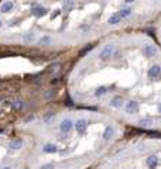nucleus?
<instances>
[{
    "instance_id": "4",
    "label": "nucleus",
    "mask_w": 161,
    "mask_h": 169,
    "mask_svg": "<svg viewBox=\"0 0 161 169\" xmlns=\"http://www.w3.org/2000/svg\"><path fill=\"white\" fill-rule=\"evenodd\" d=\"M147 75H149L150 79H153V80H157L158 78H160L161 75V66L160 65H153L150 66L149 72H147Z\"/></svg>"
},
{
    "instance_id": "28",
    "label": "nucleus",
    "mask_w": 161,
    "mask_h": 169,
    "mask_svg": "<svg viewBox=\"0 0 161 169\" xmlns=\"http://www.w3.org/2000/svg\"><path fill=\"white\" fill-rule=\"evenodd\" d=\"M59 13H61V10H55V13H54L52 16H51V18H55V17H57L58 14H59Z\"/></svg>"
},
{
    "instance_id": "31",
    "label": "nucleus",
    "mask_w": 161,
    "mask_h": 169,
    "mask_svg": "<svg viewBox=\"0 0 161 169\" xmlns=\"http://www.w3.org/2000/svg\"><path fill=\"white\" fill-rule=\"evenodd\" d=\"M136 0H124V3H127V4H130V3H134Z\"/></svg>"
},
{
    "instance_id": "25",
    "label": "nucleus",
    "mask_w": 161,
    "mask_h": 169,
    "mask_svg": "<svg viewBox=\"0 0 161 169\" xmlns=\"http://www.w3.org/2000/svg\"><path fill=\"white\" fill-rule=\"evenodd\" d=\"M34 120V115H29V117H25L24 119V123L27 124V123H30V121H33Z\"/></svg>"
},
{
    "instance_id": "11",
    "label": "nucleus",
    "mask_w": 161,
    "mask_h": 169,
    "mask_svg": "<svg viewBox=\"0 0 161 169\" xmlns=\"http://www.w3.org/2000/svg\"><path fill=\"white\" fill-rule=\"evenodd\" d=\"M13 8H14V3L10 2V0H7V2H4V3L0 6V11L2 13H10Z\"/></svg>"
},
{
    "instance_id": "29",
    "label": "nucleus",
    "mask_w": 161,
    "mask_h": 169,
    "mask_svg": "<svg viewBox=\"0 0 161 169\" xmlns=\"http://www.w3.org/2000/svg\"><path fill=\"white\" fill-rule=\"evenodd\" d=\"M144 149H146V147H144V145H140V147H137V151H140V152H143Z\"/></svg>"
},
{
    "instance_id": "10",
    "label": "nucleus",
    "mask_w": 161,
    "mask_h": 169,
    "mask_svg": "<svg viewBox=\"0 0 161 169\" xmlns=\"http://www.w3.org/2000/svg\"><path fill=\"white\" fill-rule=\"evenodd\" d=\"M146 164H147V166L150 169H156L158 165V157L157 155H149L147 159H146Z\"/></svg>"
},
{
    "instance_id": "32",
    "label": "nucleus",
    "mask_w": 161,
    "mask_h": 169,
    "mask_svg": "<svg viewBox=\"0 0 161 169\" xmlns=\"http://www.w3.org/2000/svg\"><path fill=\"white\" fill-rule=\"evenodd\" d=\"M2 169H13V168H12V166H3Z\"/></svg>"
},
{
    "instance_id": "23",
    "label": "nucleus",
    "mask_w": 161,
    "mask_h": 169,
    "mask_svg": "<svg viewBox=\"0 0 161 169\" xmlns=\"http://www.w3.org/2000/svg\"><path fill=\"white\" fill-rule=\"evenodd\" d=\"M51 37H48V35H44V37H41L40 38V44L41 45H48V44H51Z\"/></svg>"
},
{
    "instance_id": "2",
    "label": "nucleus",
    "mask_w": 161,
    "mask_h": 169,
    "mask_svg": "<svg viewBox=\"0 0 161 169\" xmlns=\"http://www.w3.org/2000/svg\"><path fill=\"white\" fill-rule=\"evenodd\" d=\"M113 51H115V48H113L112 45H106L105 48H102V51L99 52V58L102 59V61H107V59H110L112 58Z\"/></svg>"
},
{
    "instance_id": "16",
    "label": "nucleus",
    "mask_w": 161,
    "mask_h": 169,
    "mask_svg": "<svg viewBox=\"0 0 161 169\" xmlns=\"http://www.w3.org/2000/svg\"><path fill=\"white\" fill-rule=\"evenodd\" d=\"M62 8H64L66 13H69L71 10L74 8V0H64V2H62Z\"/></svg>"
},
{
    "instance_id": "34",
    "label": "nucleus",
    "mask_w": 161,
    "mask_h": 169,
    "mask_svg": "<svg viewBox=\"0 0 161 169\" xmlns=\"http://www.w3.org/2000/svg\"><path fill=\"white\" fill-rule=\"evenodd\" d=\"M2 24H3V23H2V20H0V28H2Z\"/></svg>"
},
{
    "instance_id": "6",
    "label": "nucleus",
    "mask_w": 161,
    "mask_h": 169,
    "mask_svg": "<svg viewBox=\"0 0 161 169\" xmlns=\"http://www.w3.org/2000/svg\"><path fill=\"white\" fill-rule=\"evenodd\" d=\"M139 112V103L134 102V100H129L127 103H126V113L127 114H136Z\"/></svg>"
},
{
    "instance_id": "9",
    "label": "nucleus",
    "mask_w": 161,
    "mask_h": 169,
    "mask_svg": "<svg viewBox=\"0 0 161 169\" xmlns=\"http://www.w3.org/2000/svg\"><path fill=\"white\" fill-rule=\"evenodd\" d=\"M47 13H48V10L44 7H41V6H37V7H33L31 8V14H33L34 17H37V18H40V17L45 16Z\"/></svg>"
},
{
    "instance_id": "7",
    "label": "nucleus",
    "mask_w": 161,
    "mask_h": 169,
    "mask_svg": "<svg viewBox=\"0 0 161 169\" xmlns=\"http://www.w3.org/2000/svg\"><path fill=\"white\" fill-rule=\"evenodd\" d=\"M74 127H75V130L78 131V134H83V132L86 131L88 121H86V120H83V119H79L78 121L74 124Z\"/></svg>"
},
{
    "instance_id": "1",
    "label": "nucleus",
    "mask_w": 161,
    "mask_h": 169,
    "mask_svg": "<svg viewBox=\"0 0 161 169\" xmlns=\"http://www.w3.org/2000/svg\"><path fill=\"white\" fill-rule=\"evenodd\" d=\"M72 128H74V121L69 119H65L62 120L61 124H59V130H61V132H64V134H68V132L72 131Z\"/></svg>"
},
{
    "instance_id": "33",
    "label": "nucleus",
    "mask_w": 161,
    "mask_h": 169,
    "mask_svg": "<svg viewBox=\"0 0 161 169\" xmlns=\"http://www.w3.org/2000/svg\"><path fill=\"white\" fill-rule=\"evenodd\" d=\"M158 113H161V104L158 106Z\"/></svg>"
},
{
    "instance_id": "13",
    "label": "nucleus",
    "mask_w": 161,
    "mask_h": 169,
    "mask_svg": "<svg viewBox=\"0 0 161 169\" xmlns=\"http://www.w3.org/2000/svg\"><path fill=\"white\" fill-rule=\"evenodd\" d=\"M139 124V127H143V128H147V127H151V124H153V120L149 119V117H144V119H140L137 121Z\"/></svg>"
},
{
    "instance_id": "26",
    "label": "nucleus",
    "mask_w": 161,
    "mask_h": 169,
    "mask_svg": "<svg viewBox=\"0 0 161 169\" xmlns=\"http://www.w3.org/2000/svg\"><path fill=\"white\" fill-rule=\"evenodd\" d=\"M41 169H54V164H48V165H42Z\"/></svg>"
},
{
    "instance_id": "21",
    "label": "nucleus",
    "mask_w": 161,
    "mask_h": 169,
    "mask_svg": "<svg viewBox=\"0 0 161 169\" xmlns=\"http://www.w3.org/2000/svg\"><path fill=\"white\" fill-rule=\"evenodd\" d=\"M23 40H24L25 44H30V42H33L34 40H35V37H34V34H33V33H29V34H25Z\"/></svg>"
},
{
    "instance_id": "12",
    "label": "nucleus",
    "mask_w": 161,
    "mask_h": 169,
    "mask_svg": "<svg viewBox=\"0 0 161 169\" xmlns=\"http://www.w3.org/2000/svg\"><path fill=\"white\" fill-rule=\"evenodd\" d=\"M42 151L45 154H57L58 152V147L55 144H45L44 145V148Z\"/></svg>"
},
{
    "instance_id": "17",
    "label": "nucleus",
    "mask_w": 161,
    "mask_h": 169,
    "mask_svg": "<svg viewBox=\"0 0 161 169\" xmlns=\"http://www.w3.org/2000/svg\"><path fill=\"white\" fill-rule=\"evenodd\" d=\"M120 21H122V18L119 17V14L116 13V14H113V16L109 17V20H107V23L110 25H116V24H120Z\"/></svg>"
},
{
    "instance_id": "15",
    "label": "nucleus",
    "mask_w": 161,
    "mask_h": 169,
    "mask_svg": "<svg viewBox=\"0 0 161 169\" xmlns=\"http://www.w3.org/2000/svg\"><path fill=\"white\" fill-rule=\"evenodd\" d=\"M123 104V99L120 97V96H117V97H113V99L110 100V107H116L119 109L120 106Z\"/></svg>"
},
{
    "instance_id": "24",
    "label": "nucleus",
    "mask_w": 161,
    "mask_h": 169,
    "mask_svg": "<svg viewBox=\"0 0 161 169\" xmlns=\"http://www.w3.org/2000/svg\"><path fill=\"white\" fill-rule=\"evenodd\" d=\"M54 97V92H50V93H45L44 95V100H51Z\"/></svg>"
},
{
    "instance_id": "20",
    "label": "nucleus",
    "mask_w": 161,
    "mask_h": 169,
    "mask_svg": "<svg viewBox=\"0 0 161 169\" xmlns=\"http://www.w3.org/2000/svg\"><path fill=\"white\" fill-rule=\"evenodd\" d=\"M10 106H12V107L14 109V110H21V109L24 107V103H23L21 100H16V102H13V103L10 104Z\"/></svg>"
},
{
    "instance_id": "19",
    "label": "nucleus",
    "mask_w": 161,
    "mask_h": 169,
    "mask_svg": "<svg viewBox=\"0 0 161 169\" xmlns=\"http://www.w3.org/2000/svg\"><path fill=\"white\" fill-rule=\"evenodd\" d=\"M107 93V87H105V86H100V87H98L95 90V93L93 95L96 96V97H102V96H105Z\"/></svg>"
},
{
    "instance_id": "14",
    "label": "nucleus",
    "mask_w": 161,
    "mask_h": 169,
    "mask_svg": "<svg viewBox=\"0 0 161 169\" xmlns=\"http://www.w3.org/2000/svg\"><path fill=\"white\" fill-rule=\"evenodd\" d=\"M132 13H133V10L130 7H124V8H122V10H119L117 14H119L120 18H127V17L132 16Z\"/></svg>"
},
{
    "instance_id": "5",
    "label": "nucleus",
    "mask_w": 161,
    "mask_h": 169,
    "mask_svg": "<svg viewBox=\"0 0 161 169\" xmlns=\"http://www.w3.org/2000/svg\"><path fill=\"white\" fill-rule=\"evenodd\" d=\"M143 54H144V57H147V58H154L156 55H157V48H156V45L146 44V45L143 47Z\"/></svg>"
},
{
    "instance_id": "30",
    "label": "nucleus",
    "mask_w": 161,
    "mask_h": 169,
    "mask_svg": "<svg viewBox=\"0 0 161 169\" xmlns=\"http://www.w3.org/2000/svg\"><path fill=\"white\" fill-rule=\"evenodd\" d=\"M58 82H59V79H58V78H55L54 80H51V83H52V85H55V83H58Z\"/></svg>"
},
{
    "instance_id": "22",
    "label": "nucleus",
    "mask_w": 161,
    "mask_h": 169,
    "mask_svg": "<svg viewBox=\"0 0 161 169\" xmlns=\"http://www.w3.org/2000/svg\"><path fill=\"white\" fill-rule=\"evenodd\" d=\"M54 117H55V114H54V113H48V114H45V115H44V119H42V121H44L45 124H50L51 121L54 120Z\"/></svg>"
},
{
    "instance_id": "8",
    "label": "nucleus",
    "mask_w": 161,
    "mask_h": 169,
    "mask_svg": "<svg viewBox=\"0 0 161 169\" xmlns=\"http://www.w3.org/2000/svg\"><path fill=\"white\" fill-rule=\"evenodd\" d=\"M113 135H115V127L112 124H109V125H106V128H105V131H103V140L110 141L113 138Z\"/></svg>"
},
{
    "instance_id": "3",
    "label": "nucleus",
    "mask_w": 161,
    "mask_h": 169,
    "mask_svg": "<svg viewBox=\"0 0 161 169\" xmlns=\"http://www.w3.org/2000/svg\"><path fill=\"white\" fill-rule=\"evenodd\" d=\"M23 145H24V141L21 140V138H16V140H13L8 142V151H10V152L20 151V149L23 148Z\"/></svg>"
},
{
    "instance_id": "27",
    "label": "nucleus",
    "mask_w": 161,
    "mask_h": 169,
    "mask_svg": "<svg viewBox=\"0 0 161 169\" xmlns=\"http://www.w3.org/2000/svg\"><path fill=\"white\" fill-rule=\"evenodd\" d=\"M120 55H122V54H120L119 51H113V55H112V58H120Z\"/></svg>"
},
{
    "instance_id": "18",
    "label": "nucleus",
    "mask_w": 161,
    "mask_h": 169,
    "mask_svg": "<svg viewBox=\"0 0 161 169\" xmlns=\"http://www.w3.org/2000/svg\"><path fill=\"white\" fill-rule=\"evenodd\" d=\"M59 69H61V65H59L58 62H55V63H51V65L48 66L47 72H48V73H55V72H58Z\"/></svg>"
}]
</instances>
